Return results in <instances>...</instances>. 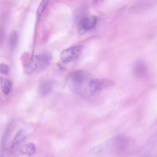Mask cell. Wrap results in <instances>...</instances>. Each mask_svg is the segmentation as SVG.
<instances>
[{"instance_id": "4", "label": "cell", "mask_w": 157, "mask_h": 157, "mask_svg": "<svg viewBox=\"0 0 157 157\" xmlns=\"http://www.w3.org/2000/svg\"><path fill=\"white\" fill-rule=\"evenodd\" d=\"M83 47L78 45L63 50L60 54V58L64 63H67L75 59L81 54Z\"/></svg>"}, {"instance_id": "13", "label": "cell", "mask_w": 157, "mask_h": 157, "mask_svg": "<svg viewBox=\"0 0 157 157\" xmlns=\"http://www.w3.org/2000/svg\"><path fill=\"white\" fill-rule=\"evenodd\" d=\"M25 147L23 153L28 156L32 155L35 152L36 147L35 144L32 143L27 144Z\"/></svg>"}, {"instance_id": "8", "label": "cell", "mask_w": 157, "mask_h": 157, "mask_svg": "<svg viewBox=\"0 0 157 157\" xmlns=\"http://www.w3.org/2000/svg\"><path fill=\"white\" fill-rule=\"evenodd\" d=\"M39 57L40 55L34 56L28 61L25 69V72L26 74H30L36 69H38Z\"/></svg>"}, {"instance_id": "2", "label": "cell", "mask_w": 157, "mask_h": 157, "mask_svg": "<svg viewBox=\"0 0 157 157\" xmlns=\"http://www.w3.org/2000/svg\"><path fill=\"white\" fill-rule=\"evenodd\" d=\"M91 78L90 75L84 72H75L70 77V85L75 91L79 92L85 86Z\"/></svg>"}, {"instance_id": "3", "label": "cell", "mask_w": 157, "mask_h": 157, "mask_svg": "<svg viewBox=\"0 0 157 157\" xmlns=\"http://www.w3.org/2000/svg\"><path fill=\"white\" fill-rule=\"evenodd\" d=\"M26 137V132L23 129L20 130L15 136L11 147V152L13 156H18L23 153V144Z\"/></svg>"}, {"instance_id": "14", "label": "cell", "mask_w": 157, "mask_h": 157, "mask_svg": "<svg viewBox=\"0 0 157 157\" xmlns=\"http://www.w3.org/2000/svg\"><path fill=\"white\" fill-rule=\"evenodd\" d=\"M49 0H42L37 9L36 14L38 16H40L44 12L48 5Z\"/></svg>"}, {"instance_id": "12", "label": "cell", "mask_w": 157, "mask_h": 157, "mask_svg": "<svg viewBox=\"0 0 157 157\" xmlns=\"http://www.w3.org/2000/svg\"><path fill=\"white\" fill-rule=\"evenodd\" d=\"M18 40V35L17 32L15 31L11 32L9 37V44L12 48H14L16 45Z\"/></svg>"}, {"instance_id": "11", "label": "cell", "mask_w": 157, "mask_h": 157, "mask_svg": "<svg viewBox=\"0 0 157 157\" xmlns=\"http://www.w3.org/2000/svg\"><path fill=\"white\" fill-rule=\"evenodd\" d=\"M0 85L3 93L6 95L10 92L12 87V83L8 79L0 76Z\"/></svg>"}, {"instance_id": "7", "label": "cell", "mask_w": 157, "mask_h": 157, "mask_svg": "<svg viewBox=\"0 0 157 157\" xmlns=\"http://www.w3.org/2000/svg\"><path fill=\"white\" fill-rule=\"evenodd\" d=\"M147 70L146 64L143 61L140 60L136 62L133 67L134 74L139 77H142L146 74Z\"/></svg>"}, {"instance_id": "10", "label": "cell", "mask_w": 157, "mask_h": 157, "mask_svg": "<svg viewBox=\"0 0 157 157\" xmlns=\"http://www.w3.org/2000/svg\"><path fill=\"white\" fill-rule=\"evenodd\" d=\"M54 82L51 81H47L42 83L39 88V92L40 95L45 96L48 95L53 89Z\"/></svg>"}, {"instance_id": "9", "label": "cell", "mask_w": 157, "mask_h": 157, "mask_svg": "<svg viewBox=\"0 0 157 157\" xmlns=\"http://www.w3.org/2000/svg\"><path fill=\"white\" fill-rule=\"evenodd\" d=\"M52 59V55L48 52L40 55L38 70L40 71L44 70L49 64Z\"/></svg>"}, {"instance_id": "6", "label": "cell", "mask_w": 157, "mask_h": 157, "mask_svg": "<svg viewBox=\"0 0 157 157\" xmlns=\"http://www.w3.org/2000/svg\"><path fill=\"white\" fill-rule=\"evenodd\" d=\"M153 4L152 0H141L132 6L130 11L133 13H142L149 10Z\"/></svg>"}, {"instance_id": "5", "label": "cell", "mask_w": 157, "mask_h": 157, "mask_svg": "<svg viewBox=\"0 0 157 157\" xmlns=\"http://www.w3.org/2000/svg\"><path fill=\"white\" fill-rule=\"evenodd\" d=\"M97 21L96 17L92 16L82 19L78 25V31L82 34L85 32L92 29L95 26Z\"/></svg>"}, {"instance_id": "1", "label": "cell", "mask_w": 157, "mask_h": 157, "mask_svg": "<svg viewBox=\"0 0 157 157\" xmlns=\"http://www.w3.org/2000/svg\"><path fill=\"white\" fill-rule=\"evenodd\" d=\"M129 142L128 139L125 136L118 135L105 140L94 147L91 152L95 155L123 153L129 148Z\"/></svg>"}, {"instance_id": "15", "label": "cell", "mask_w": 157, "mask_h": 157, "mask_svg": "<svg viewBox=\"0 0 157 157\" xmlns=\"http://www.w3.org/2000/svg\"><path fill=\"white\" fill-rule=\"evenodd\" d=\"M10 69L9 66L5 63L0 64V73L2 74L8 75L9 74Z\"/></svg>"}]
</instances>
